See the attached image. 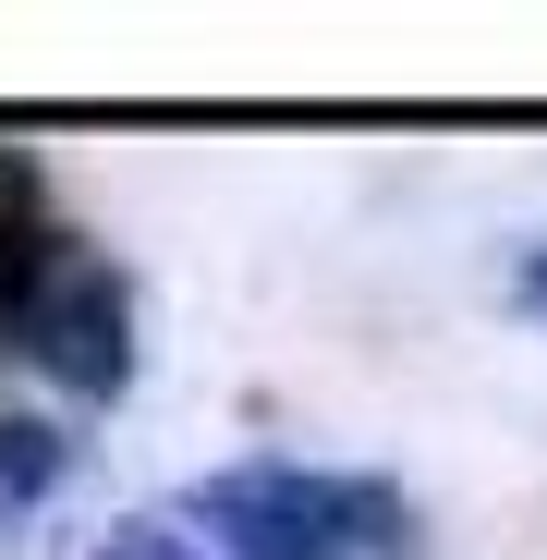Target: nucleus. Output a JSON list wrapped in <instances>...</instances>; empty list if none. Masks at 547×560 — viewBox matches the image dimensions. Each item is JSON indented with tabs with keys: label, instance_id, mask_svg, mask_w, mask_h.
Returning a JSON list of instances; mask_svg holds the SVG:
<instances>
[{
	"label": "nucleus",
	"instance_id": "423d86ee",
	"mask_svg": "<svg viewBox=\"0 0 547 560\" xmlns=\"http://www.w3.org/2000/svg\"><path fill=\"white\" fill-rule=\"evenodd\" d=\"M523 317H547V244L523 256Z\"/></svg>",
	"mask_w": 547,
	"mask_h": 560
},
{
	"label": "nucleus",
	"instance_id": "f257e3e1",
	"mask_svg": "<svg viewBox=\"0 0 547 560\" xmlns=\"http://www.w3.org/2000/svg\"><path fill=\"white\" fill-rule=\"evenodd\" d=\"M182 524L219 560H426V512L365 463H219Z\"/></svg>",
	"mask_w": 547,
	"mask_h": 560
},
{
	"label": "nucleus",
	"instance_id": "f03ea898",
	"mask_svg": "<svg viewBox=\"0 0 547 560\" xmlns=\"http://www.w3.org/2000/svg\"><path fill=\"white\" fill-rule=\"evenodd\" d=\"M13 353L61 402H122L134 390V293L98 268V256H61V280L37 293V317L13 329Z\"/></svg>",
	"mask_w": 547,
	"mask_h": 560
},
{
	"label": "nucleus",
	"instance_id": "39448f33",
	"mask_svg": "<svg viewBox=\"0 0 547 560\" xmlns=\"http://www.w3.org/2000/svg\"><path fill=\"white\" fill-rule=\"evenodd\" d=\"M85 560H219L195 524H182V512H122L98 548H85Z\"/></svg>",
	"mask_w": 547,
	"mask_h": 560
},
{
	"label": "nucleus",
	"instance_id": "20e7f679",
	"mask_svg": "<svg viewBox=\"0 0 547 560\" xmlns=\"http://www.w3.org/2000/svg\"><path fill=\"white\" fill-rule=\"evenodd\" d=\"M61 476H73V439H61L49 415H13V402H0V524L49 512V500H61Z\"/></svg>",
	"mask_w": 547,
	"mask_h": 560
},
{
	"label": "nucleus",
	"instance_id": "7ed1b4c3",
	"mask_svg": "<svg viewBox=\"0 0 547 560\" xmlns=\"http://www.w3.org/2000/svg\"><path fill=\"white\" fill-rule=\"evenodd\" d=\"M61 220H49V183H37V159L25 147H0V353H13V329L37 317V293L61 280Z\"/></svg>",
	"mask_w": 547,
	"mask_h": 560
}]
</instances>
